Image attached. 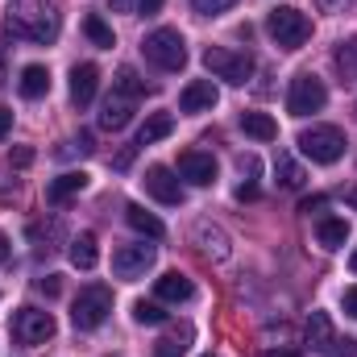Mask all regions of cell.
I'll use <instances>...</instances> for the list:
<instances>
[{"label": "cell", "instance_id": "cell-23", "mask_svg": "<svg viewBox=\"0 0 357 357\" xmlns=\"http://www.w3.org/2000/svg\"><path fill=\"white\" fill-rule=\"evenodd\" d=\"M241 129L254 142H274L278 137V125H274V116H266V112H241Z\"/></svg>", "mask_w": 357, "mask_h": 357}, {"label": "cell", "instance_id": "cell-8", "mask_svg": "<svg viewBox=\"0 0 357 357\" xmlns=\"http://www.w3.org/2000/svg\"><path fill=\"white\" fill-rule=\"evenodd\" d=\"M324 104H328L324 79H316V75H295V79H291V91H287V112H291V116H312V112H320Z\"/></svg>", "mask_w": 357, "mask_h": 357}, {"label": "cell", "instance_id": "cell-14", "mask_svg": "<svg viewBox=\"0 0 357 357\" xmlns=\"http://www.w3.org/2000/svg\"><path fill=\"white\" fill-rule=\"evenodd\" d=\"M96 88H100V71L91 63H79L71 71V104L75 108H88L91 100H96Z\"/></svg>", "mask_w": 357, "mask_h": 357}, {"label": "cell", "instance_id": "cell-35", "mask_svg": "<svg viewBox=\"0 0 357 357\" xmlns=\"http://www.w3.org/2000/svg\"><path fill=\"white\" fill-rule=\"evenodd\" d=\"M316 208H324V195H312V199L299 204V212H316Z\"/></svg>", "mask_w": 357, "mask_h": 357}, {"label": "cell", "instance_id": "cell-12", "mask_svg": "<svg viewBox=\"0 0 357 357\" xmlns=\"http://www.w3.org/2000/svg\"><path fill=\"white\" fill-rule=\"evenodd\" d=\"M178 178H187V183H195V187L216 183V158L204 154V150H187V154H178Z\"/></svg>", "mask_w": 357, "mask_h": 357}, {"label": "cell", "instance_id": "cell-20", "mask_svg": "<svg viewBox=\"0 0 357 357\" xmlns=\"http://www.w3.org/2000/svg\"><path fill=\"white\" fill-rule=\"evenodd\" d=\"M171 133H175V116L171 112H154V116H146V125L137 133V146H154V142H162Z\"/></svg>", "mask_w": 357, "mask_h": 357}, {"label": "cell", "instance_id": "cell-9", "mask_svg": "<svg viewBox=\"0 0 357 357\" xmlns=\"http://www.w3.org/2000/svg\"><path fill=\"white\" fill-rule=\"evenodd\" d=\"M133 108H137V96L125 88H112V96L104 100V108H100V129H125L129 121H133Z\"/></svg>", "mask_w": 357, "mask_h": 357}, {"label": "cell", "instance_id": "cell-13", "mask_svg": "<svg viewBox=\"0 0 357 357\" xmlns=\"http://www.w3.org/2000/svg\"><path fill=\"white\" fill-rule=\"evenodd\" d=\"M216 100H220V91L212 79H195V84H187L183 96H178V108L183 112H212L216 108Z\"/></svg>", "mask_w": 357, "mask_h": 357}, {"label": "cell", "instance_id": "cell-5", "mask_svg": "<svg viewBox=\"0 0 357 357\" xmlns=\"http://www.w3.org/2000/svg\"><path fill=\"white\" fill-rule=\"evenodd\" d=\"M142 50H146V59L158 71H183V63H187V42H183L178 29H154V33H146Z\"/></svg>", "mask_w": 357, "mask_h": 357}, {"label": "cell", "instance_id": "cell-24", "mask_svg": "<svg viewBox=\"0 0 357 357\" xmlns=\"http://www.w3.org/2000/svg\"><path fill=\"white\" fill-rule=\"evenodd\" d=\"M96 262H100V245H96V237H91V233H79V237L71 241V266L91 270Z\"/></svg>", "mask_w": 357, "mask_h": 357}, {"label": "cell", "instance_id": "cell-28", "mask_svg": "<svg viewBox=\"0 0 357 357\" xmlns=\"http://www.w3.org/2000/svg\"><path fill=\"white\" fill-rule=\"evenodd\" d=\"M133 320H137V324H167V312H162L158 303L137 299V303H133Z\"/></svg>", "mask_w": 357, "mask_h": 357}, {"label": "cell", "instance_id": "cell-38", "mask_svg": "<svg viewBox=\"0 0 357 357\" xmlns=\"http://www.w3.org/2000/svg\"><path fill=\"white\" fill-rule=\"evenodd\" d=\"M129 162H133V150H125V154H116V171H125Z\"/></svg>", "mask_w": 357, "mask_h": 357}, {"label": "cell", "instance_id": "cell-19", "mask_svg": "<svg viewBox=\"0 0 357 357\" xmlns=\"http://www.w3.org/2000/svg\"><path fill=\"white\" fill-rule=\"evenodd\" d=\"M316 241H320L324 250H341V245L349 241V220H341V216H324V220L316 225Z\"/></svg>", "mask_w": 357, "mask_h": 357}, {"label": "cell", "instance_id": "cell-22", "mask_svg": "<svg viewBox=\"0 0 357 357\" xmlns=\"http://www.w3.org/2000/svg\"><path fill=\"white\" fill-rule=\"evenodd\" d=\"M125 220H129V225H133L137 233H146L150 241H158V237L167 233V229H162V220H158L154 212H146L142 204H129V208H125Z\"/></svg>", "mask_w": 357, "mask_h": 357}, {"label": "cell", "instance_id": "cell-6", "mask_svg": "<svg viewBox=\"0 0 357 357\" xmlns=\"http://www.w3.org/2000/svg\"><path fill=\"white\" fill-rule=\"evenodd\" d=\"M108 312H112V291L108 287H84L79 295H75V303H71V324L79 328V333H91V328H100L104 320H108Z\"/></svg>", "mask_w": 357, "mask_h": 357}, {"label": "cell", "instance_id": "cell-26", "mask_svg": "<svg viewBox=\"0 0 357 357\" xmlns=\"http://www.w3.org/2000/svg\"><path fill=\"white\" fill-rule=\"evenodd\" d=\"M84 33L91 38V46H100V50H112V46H116V38H112V25H108L100 13H88V17H84Z\"/></svg>", "mask_w": 357, "mask_h": 357}, {"label": "cell", "instance_id": "cell-43", "mask_svg": "<svg viewBox=\"0 0 357 357\" xmlns=\"http://www.w3.org/2000/svg\"><path fill=\"white\" fill-rule=\"evenodd\" d=\"M316 4H324V8H341L345 0H316Z\"/></svg>", "mask_w": 357, "mask_h": 357}, {"label": "cell", "instance_id": "cell-29", "mask_svg": "<svg viewBox=\"0 0 357 357\" xmlns=\"http://www.w3.org/2000/svg\"><path fill=\"white\" fill-rule=\"evenodd\" d=\"M237 0H191V8L199 13V17H216V13H225V8H233Z\"/></svg>", "mask_w": 357, "mask_h": 357}, {"label": "cell", "instance_id": "cell-46", "mask_svg": "<svg viewBox=\"0 0 357 357\" xmlns=\"http://www.w3.org/2000/svg\"><path fill=\"white\" fill-rule=\"evenodd\" d=\"M204 357H216V354H204Z\"/></svg>", "mask_w": 357, "mask_h": 357}, {"label": "cell", "instance_id": "cell-42", "mask_svg": "<svg viewBox=\"0 0 357 357\" xmlns=\"http://www.w3.org/2000/svg\"><path fill=\"white\" fill-rule=\"evenodd\" d=\"M0 42H4V29H0ZM0 84H4V46H0Z\"/></svg>", "mask_w": 357, "mask_h": 357}, {"label": "cell", "instance_id": "cell-33", "mask_svg": "<svg viewBox=\"0 0 357 357\" xmlns=\"http://www.w3.org/2000/svg\"><path fill=\"white\" fill-rule=\"evenodd\" d=\"M8 129H13V108H0V142L8 137Z\"/></svg>", "mask_w": 357, "mask_h": 357}, {"label": "cell", "instance_id": "cell-37", "mask_svg": "<svg viewBox=\"0 0 357 357\" xmlns=\"http://www.w3.org/2000/svg\"><path fill=\"white\" fill-rule=\"evenodd\" d=\"M13 162H17V167H29V162H33V150H17Z\"/></svg>", "mask_w": 357, "mask_h": 357}, {"label": "cell", "instance_id": "cell-15", "mask_svg": "<svg viewBox=\"0 0 357 357\" xmlns=\"http://www.w3.org/2000/svg\"><path fill=\"white\" fill-rule=\"evenodd\" d=\"M154 295H158L162 303H187V299L195 295V282H191L187 274L171 270V274H162V278L154 282Z\"/></svg>", "mask_w": 357, "mask_h": 357}, {"label": "cell", "instance_id": "cell-27", "mask_svg": "<svg viewBox=\"0 0 357 357\" xmlns=\"http://www.w3.org/2000/svg\"><path fill=\"white\" fill-rule=\"evenodd\" d=\"M187 341H191V328H178V333H167L158 345H154V357H183L187 354Z\"/></svg>", "mask_w": 357, "mask_h": 357}, {"label": "cell", "instance_id": "cell-4", "mask_svg": "<svg viewBox=\"0 0 357 357\" xmlns=\"http://www.w3.org/2000/svg\"><path fill=\"white\" fill-rule=\"evenodd\" d=\"M204 67L216 75V79H225V84H245V79H254V54L250 50H225V46H208L204 50Z\"/></svg>", "mask_w": 357, "mask_h": 357}, {"label": "cell", "instance_id": "cell-32", "mask_svg": "<svg viewBox=\"0 0 357 357\" xmlns=\"http://www.w3.org/2000/svg\"><path fill=\"white\" fill-rule=\"evenodd\" d=\"M341 307H345V316H354V320H357V287H345V295H341Z\"/></svg>", "mask_w": 357, "mask_h": 357}, {"label": "cell", "instance_id": "cell-41", "mask_svg": "<svg viewBox=\"0 0 357 357\" xmlns=\"http://www.w3.org/2000/svg\"><path fill=\"white\" fill-rule=\"evenodd\" d=\"M266 357H303V354H295V349H270Z\"/></svg>", "mask_w": 357, "mask_h": 357}, {"label": "cell", "instance_id": "cell-47", "mask_svg": "<svg viewBox=\"0 0 357 357\" xmlns=\"http://www.w3.org/2000/svg\"><path fill=\"white\" fill-rule=\"evenodd\" d=\"M108 357H112V354H108Z\"/></svg>", "mask_w": 357, "mask_h": 357}, {"label": "cell", "instance_id": "cell-7", "mask_svg": "<svg viewBox=\"0 0 357 357\" xmlns=\"http://www.w3.org/2000/svg\"><path fill=\"white\" fill-rule=\"evenodd\" d=\"M8 333H13L17 345H46L54 337V316L50 312H38V307H17Z\"/></svg>", "mask_w": 357, "mask_h": 357}, {"label": "cell", "instance_id": "cell-3", "mask_svg": "<svg viewBox=\"0 0 357 357\" xmlns=\"http://www.w3.org/2000/svg\"><path fill=\"white\" fill-rule=\"evenodd\" d=\"M299 150H303L312 162L333 167V162L345 158V133H341L337 125H312V129L299 133Z\"/></svg>", "mask_w": 357, "mask_h": 357}, {"label": "cell", "instance_id": "cell-1", "mask_svg": "<svg viewBox=\"0 0 357 357\" xmlns=\"http://www.w3.org/2000/svg\"><path fill=\"white\" fill-rule=\"evenodd\" d=\"M8 29L21 33L25 42L50 46L59 38L63 21H59V8L50 0H8Z\"/></svg>", "mask_w": 357, "mask_h": 357}, {"label": "cell", "instance_id": "cell-17", "mask_svg": "<svg viewBox=\"0 0 357 357\" xmlns=\"http://www.w3.org/2000/svg\"><path fill=\"white\" fill-rule=\"evenodd\" d=\"M17 91H21L25 100H42V96L50 91V71H46L42 63H29V67L21 71V79H17Z\"/></svg>", "mask_w": 357, "mask_h": 357}, {"label": "cell", "instance_id": "cell-16", "mask_svg": "<svg viewBox=\"0 0 357 357\" xmlns=\"http://www.w3.org/2000/svg\"><path fill=\"white\" fill-rule=\"evenodd\" d=\"M88 187V171H67V175L50 178V187H46V199L50 204H67L71 195H79Z\"/></svg>", "mask_w": 357, "mask_h": 357}, {"label": "cell", "instance_id": "cell-31", "mask_svg": "<svg viewBox=\"0 0 357 357\" xmlns=\"http://www.w3.org/2000/svg\"><path fill=\"white\" fill-rule=\"evenodd\" d=\"M328 357H357V345L354 341H333L328 345Z\"/></svg>", "mask_w": 357, "mask_h": 357}, {"label": "cell", "instance_id": "cell-39", "mask_svg": "<svg viewBox=\"0 0 357 357\" xmlns=\"http://www.w3.org/2000/svg\"><path fill=\"white\" fill-rule=\"evenodd\" d=\"M108 4H112V13H129L133 8V0H108Z\"/></svg>", "mask_w": 357, "mask_h": 357}, {"label": "cell", "instance_id": "cell-40", "mask_svg": "<svg viewBox=\"0 0 357 357\" xmlns=\"http://www.w3.org/2000/svg\"><path fill=\"white\" fill-rule=\"evenodd\" d=\"M8 250H13V245H8V237H4V233H0V266H4V262H8Z\"/></svg>", "mask_w": 357, "mask_h": 357}, {"label": "cell", "instance_id": "cell-11", "mask_svg": "<svg viewBox=\"0 0 357 357\" xmlns=\"http://www.w3.org/2000/svg\"><path fill=\"white\" fill-rule=\"evenodd\" d=\"M142 183H146V191H150L158 204H171V208H175V204H183V199H187V191H183L178 175H175V171H167V167H150Z\"/></svg>", "mask_w": 357, "mask_h": 357}, {"label": "cell", "instance_id": "cell-34", "mask_svg": "<svg viewBox=\"0 0 357 357\" xmlns=\"http://www.w3.org/2000/svg\"><path fill=\"white\" fill-rule=\"evenodd\" d=\"M167 0H137V13H146V17H154L158 8H162Z\"/></svg>", "mask_w": 357, "mask_h": 357}, {"label": "cell", "instance_id": "cell-36", "mask_svg": "<svg viewBox=\"0 0 357 357\" xmlns=\"http://www.w3.org/2000/svg\"><path fill=\"white\" fill-rule=\"evenodd\" d=\"M42 291H46V295H59V291H63V287H59V274H50V278H42Z\"/></svg>", "mask_w": 357, "mask_h": 357}, {"label": "cell", "instance_id": "cell-10", "mask_svg": "<svg viewBox=\"0 0 357 357\" xmlns=\"http://www.w3.org/2000/svg\"><path fill=\"white\" fill-rule=\"evenodd\" d=\"M154 266V245H121L112 254V274L116 278H142Z\"/></svg>", "mask_w": 357, "mask_h": 357}, {"label": "cell", "instance_id": "cell-45", "mask_svg": "<svg viewBox=\"0 0 357 357\" xmlns=\"http://www.w3.org/2000/svg\"><path fill=\"white\" fill-rule=\"evenodd\" d=\"M349 199H354V208H357V191H354V195H349Z\"/></svg>", "mask_w": 357, "mask_h": 357}, {"label": "cell", "instance_id": "cell-44", "mask_svg": "<svg viewBox=\"0 0 357 357\" xmlns=\"http://www.w3.org/2000/svg\"><path fill=\"white\" fill-rule=\"evenodd\" d=\"M349 270H354V274H357V250H354V258H349Z\"/></svg>", "mask_w": 357, "mask_h": 357}, {"label": "cell", "instance_id": "cell-21", "mask_svg": "<svg viewBox=\"0 0 357 357\" xmlns=\"http://www.w3.org/2000/svg\"><path fill=\"white\" fill-rule=\"evenodd\" d=\"M195 241H199L204 254H212V258H229V237H225L216 225L199 220V225H195Z\"/></svg>", "mask_w": 357, "mask_h": 357}, {"label": "cell", "instance_id": "cell-30", "mask_svg": "<svg viewBox=\"0 0 357 357\" xmlns=\"http://www.w3.org/2000/svg\"><path fill=\"white\" fill-rule=\"evenodd\" d=\"M237 171H241V175H250V178H258L262 167H258V158H254V154H241V158H237Z\"/></svg>", "mask_w": 357, "mask_h": 357}, {"label": "cell", "instance_id": "cell-25", "mask_svg": "<svg viewBox=\"0 0 357 357\" xmlns=\"http://www.w3.org/2000/svg\"><path fill=\"white\" fill-rule=\"evenodd\" d=\"M274 175H278V187H287V191H299L303 178H307L303 175V167H299L291 154H278V158H274Z\"/></svg>", "mask_w": 357, "mask_h": 357}, {"label": "cell", "instance_id": "cell-2", "mask_svg": "<svg viewBox=\"0 0 357 357\" xmlns=\"http://www.w3.org/2000/svg\"><path fill=\"white\" fill-rule=\"evenodd\" d=\"M266 33L282 46V50H299V46L312 38V21H307L303 8L282 4V8H274V13L266 17Z\"/></svg>", "mask_w": 357, "mask_h": 357}, {"label": "cell", "instance_id": "cell-18", "mask_svg": "<svg viewBox=\"0 0 357 357\" xmlns=\"http://www.w3.org/2000/svg\"><path fill=\"white\" fill-rule=\"evenodd\" d=\"M303 333H307V345H312L316 354H328V345L337 341V337H333V320H328V312H312Z\"/></svg>", "mask_w": 357, "mask_h": 357}]
</instances>
